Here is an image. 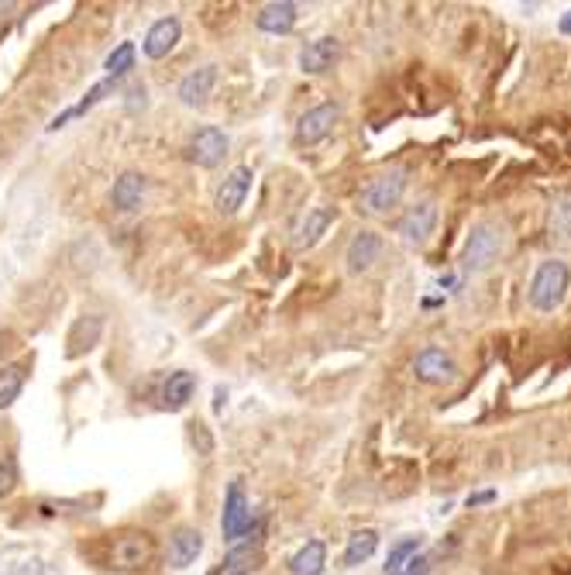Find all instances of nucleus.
Instances as JSON below:
<instances>
[{
	"label": "nucleus",
	"mask_w": 571,
	"mask_h": 575,
	"mask_svg": "<svg viewBox=\"0 0 571 575\" xmlns=\"http://www.w3.org/2000/svg\"><path fill=\"white\" fill-rule=\"evenodd\" d=\"M379 548V534L372 530V527H365V530H355L351 538H348V548H344V565L348 569H358L362 562H368L372 555Z\"/></svg>",
	"instance_id": "obj_21"
},
{
	"label": "nucleus",
	"mask_w": 571,
	"mask_h": 575,
	"mask_svg": "<svg viewBox=\"0 0 571 575\" xmlns=\"http://www.w3.org/2000/svg\"><path fill=\"white\" fill-rule=\"evenodd\" d=\"M221 575H255V569H237V572H221Z\"/></svg>",
	"instance_id": "obj_30"
},
{
	"label": "nucleus",
	"mask_w": 571,
	"mask_h": 575,
	"mask_svg": "<svg viewBox=\"0 0 571 575\" xmlns=\"http://www.w3.org/2000/svg\"><path fill=\"white\" fill-rule=\"evenodd\" d=\"M427 572H430V558L416 551L414 558H410V562L403 565V572H399V575H427Z\"/></svg>",
	"instance_id": "obj_27"
},
{
	"label": "nucleus",
	"mask_w": 571,
	"mask_h": 575,
	"mask_svg": "<svg viewBox=\"0 0 571 575\" xmlns=\"http://www.w3.org/2000/svg\"><path fill=\"white\" fill-rule=\"evenodd\" d=\"M252 169L248 166H234L231 173L224 176V183L217 186V193H213V207H217V214H224V217H231V214H237L241 210V204H245V197H248V190H252Z\"/></svg>",
	"instance_id": "obj_8"
},
{
	"label": "nucleus",
	"mask_w": 571,
	"mask_h": 575,
	"mask_svg": "<svg viewBox=\"0 0 571 575\" xmlns=\"http://www.w3.org/2000/svg\"><path fill=\"white\" fill-rule=\"evenodd\" d=\"M416 551H420V538H403L399 545H392L390 548V558H386V575H399L403 572V565L414 558Z\"/></svg>",
	"instance_id": "obj_25"
},
{
	"label": "nucleus",
	"mask_w": 571,
	"mask_h": 575,
	"mask_svg": "<svg viewBox=\"0 0 571 575\" xmlns=\"http://www.w3.org/2000/svg\"><path fill=\"white\" fill-rule=\"evenodd\" d=\"M248 530H259V523L252 521V506H248V497H245V486L234 479L231 486H228V497H224L221 534H224V541H237Z\"/></svg>",
	"instance_id": "obj_5"
},
{
	"label": "nucleus",
	"mask_w": 571,
	"mask_h": 575,
	"mask_svg": "<svg viewBox=\"0 0 571 575\" xmlns=\"http://www.w3.org/2000/svg\"><path fill=\"white\" fill-rule=\"evenodd\" d=\"M434 228H438V204L434 200H420L399 217V235L406 238L410 245H423L427 238L434 235Z\"/></svg>",
	"instance_id": "obj_10"
},
{
	"label": "nucleus",
	"mask_w": 571,
	"mask_h": 575,
	"mask_svg": "<svg viewBox=\"0 0 571 575\" xmlns=\"http://www.w3.org/2000/svg\"><path fill=\"white\" fill-rule=\"evenodd\" d=\"M568 287H571L568 262L547 259L537 265V272H534V279H530V287H527V300H530L534 311L551 314V311H558V307L565 304Z\"/></svg>",
	"instance_id": "obj_1"
},
{
	"label": "nucleus",
	"mask_w": 571,
	"mask_h": 575,
	"mask_svg": "<svg viewBox=\"0 0 571 575\" xmlns=\"http://www.w3.org/2000/svg\"><path fill=\"white\" fill-rule=\"evenodd\" d=\"M152 562H156V541L145 530H125V534H117L114 545H110V555H107V565L114 572H141Z\"/></svg>",
	"instance_id": "obj_3"
},
{
	"label": "nucleus",
	"mask_w": 571,
	"mask_h": 575,
	"mask_svg": "<svg viewBox=\"0 0 571 575\" xmlns=\"http://www.w3.org/2000/svg\"><path fill=\"white\" fill-rule=\"evenodd\" d=\"M213 86H217V66H200V69L182 77L180 101L186 107H204L210 101V93H213Z\"/></svg>",
	"instance_id": "obj_15"
},
{
	"label": "nucleus",
	"mask_w": 571,
	"mask_h": 575,
	"mask_svg": "<svg viewBox=\"0 0 571 575\" xmlns=\"http://www.w3.org/2000/svg\"><path fill=\"white\" fill-rule=\"evenodd\" d=\"M403 193H406V169L392 166L362 190V210L365 214H386L403 200Z\"/></svg>",
	"instance_id": "obj_4"
},
{
	"label": "nucleus",
	"mask_w": 571,
	"mask_h": 575,
	"mask_svg": "<svg viewBox=\"0 0 571 575\" xmlns=\"http://www.w3.org/2000/svg\"><path fill=\"white\" fill-rule=\"evenodd\" d=\"M14 486H18V458H14V451L0 448V499L11 497Z\"/></svg>",
	"instance_id": "obj_26"
},
{
	"label": "nucleus",
	"mask_w": 571,
	"mask_h": 575,
	"mask_svg": "<svg viewBox=\"0 0 571 575\" xmlns=\"http://www.w3.org/2000/svg\"><path fill=\"white\" fill-rule=\"evenodd\" d=\"M379 255H382V235H375V231H358V235L351 238L348 252H344L348 272L362 276V272H368V269L379 262Z\"/></svg>",
	"instance_id": "obj_11"
},
{
	"label": "nucleus",
	"mask_w": 571,
	"mask_h": 575,
	"mask_svg": "<svg viewBox=\"0 0 571 575\" xmlns=\"http://www.w3.org/2000/svg\"><path fill=\"white\" fill-rule=\"evenodd\" d=\"M334 224V207H313L307 210V217L296 224V231H293V248L296 252H307L313 248L320 238L327 235V228Z\"/></svg>",
	"instance_id": "obj_12"
},
{
	"label": "nucleus",
	"mask_w": 571,
	"mask_h": 575,
	"mask_svg": "<svg viewBox=\"0 0 571 575\" xmlns=\"http://www.w3.org/2000/svg\"><path fill=\"white\" fill-rule=\"evenodd\" d=\"M228 134L221 128H200L193 138H189V145H186V158L193 162V166H200V169H213V166H221L224 156H228Z\"/></svg>",
	"instance_id": "obj_6"
},
{
	"label": "nucleus",
	"mask_w": 571,
	"mask_h": 575,
	"mask_svg": "<svg viewBox=\"0 0 571 575\" xmlns=\"http://www.w3.org/2000/svg\"><path fill=\"white\" fill-rule=\"evenodd\" d=\"M104 69H107V79H121L125 73H131L134 69V42H121L104 59Z\"/></svg>",
	"instance_id": "obj_24"
},
{
	"label": "nucleus",
	"mask_w": 571,
	"mask_h": 575,
	"mask_svg": "<svg viewBox=\"0 0 571 575\" xmlns=\"http://www.w3.org/2000/svg\"><path fill=\"white\" fill-rule=\"evenodd\" d=\"M145 190H149V180H145L141 173L128 169V173H121V176L114 180V186H110V204L117 210H125V214H131V210L141 207Z\"/></svg>",
	"instance_id": "obj_13"
},
{
	"label": "nucleus",
	"mask_w": 571,
	"mask_h": 575,
	"mask_svg": "<svg viewBox=\"0 0 571 575\" xmlns=\"http://www.w3.org/2000/svg\"><path fill=\"white\" fill-rule=\"evenodd\" d=\"M255 25L265 35H286V31H293V25H296V4H289V0L265 4L259 11V18H255Z\"/></svg>",
	"instance_id": "obj_18"
},
{
	"label": "nucleus",
	"mask_w": 571,
	"mask_h": 575,
	"mask_svg": "<svg viewBox=\"0 0 571 575\" xmlns=\"http://www.w3.org/2000/svg\"><path fill=\"white\" fill-rule=\"evenodd\" d=\"M414 376L427 386H444L458 376V366L444 348H423L414 359Z\"/></svg>",
	"instance_id": "obj_9"
},
{
	"label": "nucleus",
	"mask_w": 571,
	"mask_h": 575,
	"mask_svg": "<svg viewBox=\"0 0 571 575\" xmlns=\"http://www.w3.org/2000/svg\"><path fill=\"white\" fill-rule=\"evenodd\" d=\"M324 565H327V545H324L320 538L307 541L303 548L289 558V572L293 575H320L324 572Z\"/></svg>",
	"instance_id": "obj_20"
},
{
	"label": "nucleus",
	"mask_w": 571,
	"mask_h": 575,
	"mask_svg": "<svg viewBox=\"0 0 571 575\" xmlns=\"http://www.w3.org/2000/svg\"><path fill=\"white\" fill-rule=\"evenodd\" d=\"M200 551H204V534H200L197 527H180V530L169 538V562H173V569L193 565Z\"/></svg>",
	"instance_id": "obj_17"
},
{
	"label": "nucleus",
	"mask_w": 571,
	"mask_h": 575,
	"mask_svg": "<svg viewBox=\"0 0 571 575\" xmlns=\"http://www.w3.org/2000/svg\"><path fill=\"white\" fill-rule=\"evenodd\" d=\"M25 379H28V366L25 362H7L0 366V410H7L18 393L25 390Z\"/></svg>",
	"instance_id": "obj_22"
},
{
	"label": "nucleus",
	"mask_w": 571,
	"mask_h": 575,
	"mask_svg": "<svg viewBox=\"0 0 571 575\" xmlns=\"http://www.w3.org/2000/svg\"><path fill=\"white\" fill-rule=\"evenodd\" d=\"M551 241L571 245V200L568 197L554 200V207H551Z\"/></svg>",
	"instance_id": "obj_23"
},
{
	"label": "nucleus",
	"mask_w": 571,
	"mask_h": 575,
	"mask_svg": "<svg viewBox=\"0 0 571 575\" xmlns=\"http://www.w3.org/2000/svg\"><path fill=\"white\" fill-rule=\"evenodd\" d=\"M180 35H182L180 18H158L156 25L149 28V35H145L141 49H145V55H149V59H165V55L176 49Z\"/></svg>",
	"instance_id": "obj_14"
},
{
	"label": "nucleus",
	"mask_w": 571,
	"mask_h": 575,
	"mask_svg": "<svg viewBox=\"0 0 571 575\" xmlns=\"http://www.w3.org/2000/svg\"><path fill=\"white\" fill-rule=\"evenodd\" d=\"M506 241H510L506 224H499V221L475 224L465 241V255H462L465 272H486V269H493L495 262H499V255L506 252Z\"/></svg>",
	"instance_id": "obj_2"
},
{
	"label": "nucleus",
	"mask_w": 571,
	"mask_h": 575,
	"mask_svg": "<svg viewBox=\"0 0 571 575\" xmlns=\"http://www.w3.org/2000/svg\"><path fill=\"white\" fill-rule=\"evenodd\" d=\"M341 55V42L338 38H317V42H307L303 53H300V69L303 73H327Z\"/></svg>",
	"instance_id": "obj_16"
},
{
	"label": "nucleus",
	"mask_w": 571,
	"mask_h": 575,
	"mask_svg": "<svg viewBox=\"0 0 571 575\" xmlns=\"http://www.w3.org/2000/svg\"><path fill=\"white\" fill-rule=\"evenodd\" d=\"M210 575H221V569H213V572H210Z\"/></svg>",
	"instance_id": "obj_31"
},
{
	"label": "nucleus",
	"mask_w": 571,
	"mask_h": 575,
	"mask_svg": "<svg viewBox=\"0 0 571 575\" xmlns=\"http://www.w3.org/2000/svg\"><path fill=\"white\" fill-rule=\"evenodd\" d=\"M489 499H495L493 490H486V493H471V497H468V506H479V503H489Z\"/></svg>",
	"instance_id": "obj_28"
},
{
	"label": "nucleus",
	"mask_w": 571,
	"mask_h": 575,
	"mask_svg": "<svg viewBox=\"0 0 571 575\" xmlns=\"http://www.w3.org/2000/svg\"><path fill=\"white\" fill-rule=\"evenodd\" d=\"M338 121H341V104H334V101H324V104L310 107L296 121V142L300 145H317V142H324L334 131Z\"/></svg>",
	"instance_id": "obj_7"
},
{
	"label": "nucleus",
	"mask_w": 571,
	"mask_h": 575,
	"mask_svg": "<svg viewBox=\"0 0 571 575\" xmlns=\"http://www.w3.org/2000/svg\"><path fill=\"white\" fill-rule=\"evenodd\" d=\"M558 31H561V35H571V11H568V14H561V21H558Z\"/></svg>",
	"instance_id": "obj_29"
},
{
	"label": "nucleus",
	"mask_w": 571,
	"mask_h": 575,
	"mask_svg": "<svg viewBox=\"0 0 571 575\" xmlns=\"http://www.w3.org/2000/svg\"><path fill=\"white\" fill-rule=\"evenodd\" d=\"M197 393V376L193 372H173L162 386V407L165 410H182Z\"/></svg>",
	"instance_id": "obj_19"
}]
</instances>
